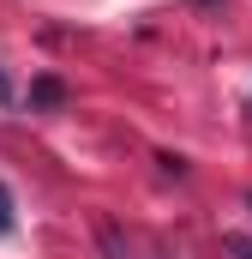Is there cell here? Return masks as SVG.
Segmentation results:
<instances>
[{"label":"cell","mask_w":252,"mask_h":259,"mask_svg":"<svg viewBox=\"0 0 252 259\" xmlns=\"http://www.w3.org/2000/svg\"><path fill=\"white\" fill-rule=\"evenodd\" d=\"M12 229H18V217H12V193L0 187V235H12Z\"/></svg>","instance_id":"6da1fadb"},{"label":"cell","mask_w":252,"mask_h":259,"mask_svg":"<svg viewBox=\"0 0 252 259\" xmlns=\"http://www.w3.org/2000/svg\"><path fill=\"white\" fill-rule=\"evenodd\" d=\"M0 97H6V78H0Z\"/></svg>","instance_id":"3957f363"},{"label":"cell","mask_w":252,"mask_h":259,"mask_svg":"<svg viewBox=\"0 0 252 259\" xmlns=\"http://www.w3.org/2000/svg\"><path fill=\"white\" fill-rule=\"evenodd\" d=\"M30 97H36V103H60V84H54V78H42V84H36Z\"/></svg>","instance_id":"7a4b0ae2"}]
</instances>
